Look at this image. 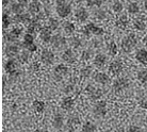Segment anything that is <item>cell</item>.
<instances>
[{
    "instance_id": "obj_42",
    "label": "cell",
    "mask_w": 147,
    "mask_h": 132,
    "mask_svg": "<svg viewBox=\"0 0 147 132\" xmlns=\"http://www.w3.org/2000/svg\"><path fill=\"white\" fill-rule=\"evenodd\" d=\"M82 132H97V127L91 121H86L82 126Z\"/></svg>"
},
{
    "instance_id": "obj_6",
    "label": "cell",
    "mask_w": 147,
    "mask_h": 132,
    "mask_svg": "<svg viewBox=\"0 0 147 132\" xmlns=\"http://www.w3.org/2000/svg\"><path fill=\"white\" fill-rule=\"evenodd\" d=\"M4 70L11 77L18 75V63L15 60V58L7 59V62L4 63Z\"/></svg>"
},
{
    "instance_id": "obj_30",
    "label": "cell",
    "mask_w": 147,
    "mask_h": 132,
    "mask_svg": "<svg viewBox=\"0 0 147 132\" xmlns=\"http://www.w3.org/2000/svg\"><path fill=\"white\" fill-rule=\"evenodd\" d=\"M32 109L37 114L43 113L45 110V102L42 100H34L33 103H32Z\"/></svg>"
},
{
    "instance_id": "obj_29",
    "label": "cell",
    "mask_w": 147,
    "mask_h": 132,
    "mask_svg": "<svg viewBox=\"0 0 147 132\" xmlns=\"http://www.w3.org/2000/svg\"><path fill=\"white\" fill-rule=\"evenodd\" d=\"M140 11H141V7L136 1H131V2H129L128 5H127V12H128V14H130V15L139 14Z\"/></svg>"
},
{
    "instance_id": "obj_45",
    "label": "cell",
    "mask_w": 147,
    "mask_h": 132,
    "mask_svg": "<svg viewBox=\"0 0 147 132\" xmlns=\"http://www.w3.org/2000/svg\"><path fill=\"white\" fill-rule=\"evenodd\" d=\"M129 132H144V129L141 128L140 126H136V125H131L129 126Z\"/></svg>"
},
{
    "instance_id": "obj_55",
    "label": "cell",
    "mask_w": 147,
    "mask_h": 132,
    "mask_svg": "<svg viewBox=\"0 0 147 132\" xmlns=\"http://www.w3.org/2000/svg\"><path fill=\"white\" fill-rule=\"evenodd\" d=\"M44 1H48V2H49V1H50V0H44Z\"/></svg>"
},
{
    "instance_id": "obj_27",
    "label": "cell",
    "mask_w": 147,
    "mask_h": 132,
    "mask_svg": "<svg viewBox=\"0 0 147 132\" xmlns=\"http://www.w3.org/2000/svg\"><path fill=\"white\" fill-rule=\"evenodd\" d=\"M11 14L12 13L10 12V10H4L3 11V14H2V27H3V29H7L13 22Z\"/></svg>"
},
{
    "instance_id": "obj_10",
    "label": "cell",
    "mask_w": 147,
    "mask_h": 132,
    "mask_svg": "<svg viewBox=\"0 0 147 132\" xmlns=\"http://www.w3.org/2000/svg\"><path fill=\"white\" fill-rule=\"evenodd\" d=\"M55 58L53 51L48 48H44L40 52V62L44 65H52L55 62Z\"/></svg>"
},
{
    "instance_id": "obj_38",
    "label": "cell",
    "mask_w": 147,
    "mask_h": 132,
    "mask_svg": "<svg viewBox=\"0 0 147 132\" xmlns=\"http://www.w3.org/2000/svg\"><path fill=\"white\" fill-rule=\"evenodd\" d=\"M93 73V68L91 67V66H84V67H82L80 70V76L82 79H86V78L91 77V75H92Z\"/></svg>"
},
{
    "instance_id": "obj_34",
    "label": "cell",
    "mask_w": 147,
    "mask_h": 132,
    "mask_svg": "<svg viewBox=\"0 0 147 132\" xmlns=\"http://www.w3.org/2000/svg\"><path fill=\"white\" fill-rule=\"evenodd\" d=\"M94 17H95L97 20H105V19L108 17V13L106 10H103V9H101V7H99V9H97L95 12H94Z\"/></svg>"
},
{
    "instance_id": "obj_5",
    "label": "cell",
    "mask_w": 147,
    "mask_h": 132,
    "mask_svg": "<svg viewBox=\"0 0 147 132\" xmlns=\"http://www.w3.org/2000/svg\"><path fill=\"white\" fill-rule=\"evenodd\" d=\"M108 113V104L105 100H98L93 106V114L96 117L103 118Z\"/></svg>"
},
{
    "instance_id": "obj_8",
    "label": "cell",
    "mask_w": 147,
    "mask_h": 132,
    "mask_svg": "<svg viewBox=\"0 0 147 132\" xmlns=\"http://www.w3.org/2000/svg\"><path fill=\"white\" fill-rule=\"evenodd\" d=\"M20 47H22V45L19 46L17 43H10L4 48V53L9 59L17 58L20 53Z\"/></svg>"
},
{
    "instance_id": "obj_40",
    "label": "cell",
    "mask_w": 147,
    "mask_h": 132,
    "mask_svg": "<svg viewBox=\"0 0 147 132\" xmlns=\"http://www.w3.org/2000/svg\"><path fill=\"white\" fill-rule=\"evenodd\" d=\"M22 48L25 49V50H28L29 52H34L36 51L37 46L35 43H27V42H22Z\"/></svg>"
},
{
    "instance_id": "obj_53",
    "label": "cell",
    "mask_w": 147,
    "mask_h": 132,
    "mask_svg": "<svg viewBox=\"0 0 147 132\" xmlns=\"http://www.w3.org/2000/svg\"><path fill=\"white\" fill-rule=\"evenodd\" d=\"M34 132H49V131H47V130H40L38 129V130H35Z\"/></svg>"
},
{
    "instance_id": "obj_19",
    "label": "cell",
    "mask_w": 147,
    "mask_h": 132,
    "mask_svg": "<svg viewBox=\"0 0 147 132\" xmlns=\"http://www.w3.org/2000/svg\"><path fill=\"white\" fill-rule=\"evenodd\" d=\"M32 15L30 13H22V14L19 15H14L13 17V22H16V24H26L27 26L29 25L31 20H32Z\"/></svg>"
},
{
    "instance_id": "obj_35",
    "label": "cell",
    "mask_w": 147,
    "mask_h": 132,
    "mask_svg": "<svg viewBox=\"0 0 147 132\" xmlns=\"http://www.w3.org/2000/svg\"><path fill=\"white\" fill-rule=\"evenodd\" d=\"M136 78H138V80L140 81L141 83H143V84H146L147 83V68H142L138 71L136 73Z\"/></svg>"
},
{
    "instance_id": "obj_3",
    "label": "cell",
    "mask_w": 147,
    "mask_h": 132,
    "mask_svg": "<svg viewBox=\"0 0 147 132\" xmlns=\"http://www.w3.org/2000/svg\"><path fill=\"white\" fill-rule=\"evenodd\" d=\"M55 12L59 17L66 18L71 14L73 7L67 0H55Z\"/></svg>"
},
{
    "instance_id": "obj_9",
    "label": "cell",
    "mask_w": 147,
    "mask_h": 132,
    "mask_svg": "<svg viewBox=\"0 0 147 132\" xmlns=\"http://www.w3.org/2000/svg\"><path fill=\"white\" fill-rule=\"evenodd\" d=\"M68 67L65 64H59L53 68V78L55 81H62L68 75Z\"/></svg>"
},
{
    "instance_id": "obj_49",
    "label": "cell",
    "mask_w": 147,
    "mask_h": 132,
    "mask_svg": "<svg viewBox=\"0 0 147 132\" xmlns=\"http://www.w3.org/2000/svg\"><path fill=\"white\" fill-rule=\"evenodd\" d=\"M9 3H10V0H2V5H3L4 7H7Z\"/></svg>"
},
{
    "instance_id": "obj_23",
    "label": "cell",
    "mask_w": 147,
    "mask_h": 132,
    "mask_svg": "<svg viewBox=\"0 0 147 132\" xmlns=\"http://www.w3.org/2000/svg\"><path fill=\"white\" fill-rule=\"evenodd\" d=\"M40 12V0H32L29 4H28V13L35 16L38 15Z\"/></svg>"
},
{
    "instance_id": "obj_28",
    "label": "cell",
    "mask_w": 147,
    "mask_h": 132,
    "mask_svg": "<svg viewBox=\"0 0 147 132\" xmlns=\"http://www.w3.org/2000/svg\"><path fill=\"white\" fill-rule=\"evenodd\" d=\"M62 28H63L64 33H65L66 35H73L74 33H75V31H76V26H75V24L69 22V20H66V22H63Z\"/></svg>"
},
{
    "instance_id": "obj_14",
    "label": "cell",
    "mask_w": 147,
    "mask_h": 132,
    "mask_svg": "<svg viewBox=\"0 0 147 132\" xmlns=\"http://www.w3.org/2000/svg\"><path fill=\"white\" fill-rule=\"evenodd\" d=\"M124 69V64L121 60H113L109 64V73L113 76H118Z\"/></svg>"
},
{
    "instance_id": "obj_13",
    "label": "cell",
    "mask_w": 147,
    "mask_h": 132,
    "mask_svg": "<svg viewBox=\"0 0 147 132\" xmlns=\"http://www.w3.org/2000/svg\"><path fill=\"white\" fill-rule=\"evenodd\" d=\"M67 40L63 36L62 34H55L53 35L50 42V45L55 49H63V48L66 46Z\"/></svg>"
},
{
    "instance_id": "obj_41",
    "label": "cell",
    "mask_w": 147,
    "mask_h": 132,
    "mask_svg": "<svg viewBox=\"0 0 147 132\" xmlns=\"http://www.w3.org/2000/svg\"><path fill=\"white\" fill-rule=\"evenodd\" d=\"M30 53H31V52H29L28 50H25V49H24V50L19 53V55L17 57V59H18V61L20 63H24V64H25V63H27L28 61H29Z\"/></svg>"
},
{
    "instance_id": "obj_11",
    "label": "cell",
    "mask_w": 147,
    "mask_h": 132,
    "mask_svg": "<svg viewBox=\"0 0 147 132\" xmlns=\"http://www.w3.org/2000/svg\"><path fill=\"white\" fill-rule=\"evenodd\" d=\"M85 92H86L88 97L92 99V100H99L103 95L102 90H100V88H95L94 85H91V84H88V86H86Z\"/></svg>"
},
{
    "instance_id": "obj_4",
    "label": "cell",
    "mask_w": 147,
    "mask_h": 132,
    "mask_svg": "<svg viewBox=\"0 0 147 132\" xmlns=\"http://www.w3.org/2000/svg\"><path fill=\"white\" fill-rule=\"evenodd\" d=\"M22 27H13L10 31H4L3 37L4 40L7 42V44L10 43H17V40H19V37L22 36Z\"/></svg>"
},
{
    "instance_id": "obj_16",
    "label": "cell",
    "mask_w": 147,
    "mask_h": 132,
    "mask_svg": "<svg viewBox=\"0 0 147 132\" xmlns=\"http://www.w3.org/2000/svg\"><path fill=\"white\" fill-rule=\"evenodd\" d=\"M52 31L47 26L42 27V29L40 30V40L45 43V44H50L52 38Z\"/></svg>"
},
{
    "instance_id": "obj_7",
    "label": "cell",
    "mask_w": 147,
    "mask_h": 132,
    "mask_svg": "<svg viewBox=\"0 0 147 132\" xmlns=\"http://www.w3.org/2000/svg\"><path fill=\"white\" fill-rule=\"evenodd\" d=\"M130 85V82L127 78L124 77H119L117 79H115L112 84V88L115 93H121L123 91H125L129 88Z\"/></svg>"
},
{
    "instance_id": "obj_54",
    "label": "cell",
    "mask_w": 147,
    "mask_h": 132,
    "mask_svg": "<svg viewBox=\"0 0 147 132\" xmlns=\"http://www.w3.org/2000/svg\"><path fill=\"white\" fill-rule=\"evenodd\" d=\"M145 123H146V124H147V115H146V116H145Z\"/></svg>"
},
{
    "instance_id": "obj_25",
    "label": "cell",
    "mask_w": 147,
    "mask_h": 132,
    "mask_svg": "<svg viewBox=\"0 0 147 132\" xmlns=\"http://www.w3.org/2000/svg\"><path fill=\"white\" fill-rule=\"evenodd\" d=\"M129 25V18L127 15H124L121 14L118 16V18L116 19V22H115V26L117 27L118 29L121 30H125Z\"/></svg>"
},
{
    "instance_id": "obj_15",
    "label": "cell",
    "mask_w": 147,
    "mask_h": 132,
    "mask_svg": "<svg viewBox=\"0 0 147 132\" xmlns=\"http://www.w3.org/2000/svg\"><path fill=\"white\" fill-rule=\"evenodd\" d=\"M108 63V57L103 53H97L94 55V59H93V65L95 66L96 68H103L105 66L107 65Z\"/></svg>"
},
{
    "instance_id": "obj_26",
    "label": "cell",
    "mask_w": 147,
    "mask_h": 132,
    "mask_svg": "<svg viewBox=\"0 0 147 132\" xmlns=\"http://www.w3.org/2000/svg\"><path fill=\"white\" fill-rule=\"evenodd\" d=\"M52 126L53 128L57 129V130H60V129L63 128L64 126V117L61 113H57L52 118Z\"/></svg>"
},
{
    "instance_id": "obj_44",
    "label": "cell",
    "mask_w": 147,
    "mask_h": 132,
    "mask_svg": "<svg viewBox=\"0 0 147 132\" xmlns=\"http://www.w3.org/2000/svg\"><path fill=\"white\" fill-rule=\"evenodd\" d=\"M34 38H35V36L34 35H32V34H30V33H25L24 34V37H22V42H27V43H33L34 42Z\"/></svg>"
},
{
    "instance_id": "obj_2",
    "label": "cell",
    "mask_w": 147,
    "mask_h": 132,
    "mask_svg": "<svg viewBox=\"0 0 147 132\" xmlns=\"http://www.w3.org/2000/svg\"><path fill=\"white\" fill-rule=\"evenodd\" d=\"M136 45H138V37L133 32L129 33L125 37H123V40L121 42V50L125 53L131 52L136 47Z\"/></svg>"
},
{
    "instance_id": "obj_1",
    "label": "cell",
    "mask_w": 147,
    "mask_h": 132,
    "mask_svg": "<svg viewBox=\"0 0 147 132\" xmlns=\"http://www.w3.org/2000/svg\"><path fill=\"white\" fill-rule=\"evenodd\" d=\"M81 32L85 37H91L92 35L101 36L105 34V30L102 27H100L99 25H97L95 22H88L83 26V28L81 29Z\"/></svg>"
},
{
    "instance_id": "obj_43",
    "label": "cell",
    "mask_w": 147,
    "mask_h": 132,
    "mask_svg": "<svg viewBox=\"0 0 147 132\" xmlns=\"http://www.w3.org/2000/svg\"><path fill=\"white\" fill-rule=\"evenodd\" d=\"M103 4V0H86V7L93 9H99Z\"/></svg>"
},
{
    "instance_id": "obj_24",
    "label": "cell",
    "mask_w": 147,
    "mask_h": 132,
    "mask_svg": "<svg viewBox=\"0 0 147 132\" xmlns=\"http://www.w3.org/2000/svg\"><path fill=\"white\" fill-rule=\"evenodd\" d=\"M80 124V119L78 116H74V115H70L68 119L66 121V127L68 132H76L75 129H76V126Z\"/></svg>"
},
{
    "instance_id": "obj_17",
    "label": "cell",
    "mask_w": 147,
    "mask_h": 132,
    "mask_svg": "<svg viewBox=\"0 0 147 132\" xmlns=\"http://www.w3.org/2000/svg\"><path fill=\"white\" fill-rule=\"evenodd\" d=\"M93 80L100 85H106L108 83H110L109 75H107L106 73H101V71H97V73H94L93 75Z\"/></svg>"
},
{
    "instance_id": "obj_33",
    "label": "cell",
    "mask_w": 147,
    "mask_h": 132,
    "mask_svg": "<svg viewBox=\"0 0 147 132\" xmlns=\"http://www.w3.org/2000/svg\"><path fill=\"white\" fill-rule=\"evenodd\" d=\"M68 44L74 49H78V48H80L82 46V40L79 36H71L68 40Z\"/></svg>"
},
{
    "instance_id": "obj_20",
    "label": "cell",
    "mask_w": 147,
    "mask_h": 132,
    "mask_svg": "<svg viewBox=\"0 0 147 132\" xmlns=\"http://www.w3.org/2000/svg\"><path fill=\"white\" fill-rule=\"evenodd\" d=\"M60 106H61V109L65 111H71L75 106V100L73 97L66 96V97L62 98L61 102H60Z\"/></svg>"
},
{
    "instance_id": "obj_51",
    "label": "cell",
    "mask_w": 147,
    "mask_h": 132,
    "mask_svg": "<svg viewBox=\"0 0 147 132\" xmlns=\"http://www.w3.org/2000/svg\"><path fill=\"white\" fill-rule=\"evenodd\" d=\"M74 1H75V2H76V3L80 4V3H83V2H84L85 0H74Z\"/></svg>"
},
{
    "instance_id": "obj_18",
    "label": "cell",
    "mask_w": 147,
    "mask_h": 132,
    "mask_svg": "<svg viewBox=\"0 0 147 132\" xmlns=\"http://www.w3.org/2000/svg\"><path fill=\"white\" fill-rule=\"evenodd\" d=\"M61 59H62L63 62L68 63V64H73V63L76 62V55H75V52L73 51L71 48H67V49H65L62 52Z\"/></svg>"
},
{
    "instance_id": "obj_31",
    "label": "cell",
    "mask_w": 147,
    "mask_h": 132,
    "mask_svg": "<svg viewBox=\"0 0 147 132\" xmlns=\"http://www.w3.org/2000/svg\"><path fill=\"white\" fill-rule=\"evenodd\" d=\"M107 51L108 53L110 55H116L118 52V48H117V45H116V43L114 42L113 40H111L109 43L107 44Z\"/></svg>"
},
{
    "instance_id": "obj_39",
    "label": "cell",
    "mask_w": 147,
    "mask_h": 132,
    "mask_svg": "<svg viewBox=\"0 0 147 132\" xmlns=\"http://www.w3.org/2000/svg\"><path fill=\"white\" fill-rule=\"evenodd\" d=\"M133 28L136 30V31H144L146 29V24L143 19H136L133 22Z\"/></svg>"
},
{
    "instance_id": "obj_46",
    "label": "cell",
    "mask_w": 147,
    "mask_h": 132,
    "mask_svg": "<svg viewBox=\"0 0 147 132\" xmlns=\"http://www.w3.org/2000/svg\"><path fill=\"white\" fill-rule=\"evenodd\" d=\"M74 90H75V86H74V84L69 83V84H67L65 88H63V93H65V94H70V93L74 92Z\"/></svg>"
},
{
    "instance_id": "obj_50",
    "label": "cell",
    "mask_w": 147,
    "mask_h": 132,
    "mask_svg": "<svg viewBox=\"0 0 147 132\" xmlns=\"http://www.w3.org/2000/svg\"><path fill=\"white\" fill-rule=\"evenodd\" d=\"M143 44L145 45V46H147V33L145 34V36L143 37Z\"/></svg>"
},
{
    "instance_id": "obj_21",
    "label": "cell",
    "mask_w": 147,
    "mask_h": 132,
    "mask_svg": "<svg viewBox=\"0 0 147 132\" xmlns=\"http://www.w3.org/2000/svg\"><path fill=\"white\" fill-rule=\"evenodd\" d=\"M25 4H22L20 1H16V2H12L10 4V12L12 15H19L25 13Z\"/></svg>"
},
{
    "instance_id": "obj_48",
    "label": "cell",
    "mask_w": 147,
    "mask_h": 132,
    "mask_svg": "<svg viewBox=\"0 0 147 132\" xmlns=\"http://www.w3.org/2000/svg\"><path fill=\"white\" fill-rule=\"evenodd\" d=\"M38 63H36V62H34L33 64H32V68H33L34 70H38L40 69V67H38Z\"/></svg>"
},
{
    "instance_id": "obj_47",
    "label": "cell",
    "mask_w": 147,
    "mask_h": 132,
    "mask_svg": "<svg viewBox=\"0 0 147 132\" xmlns=\"http://www.w3.org/2000/svg\"><path fill=\"white\" fill-rule=\"evenodd\" d=\"M140 106L142 108V109L147 110V96L143 97V98L140 100Z\"/></svg>"
},
{
    "instance_id": "obj_52",
    "label": "cell",
    "mask_w": 147,
    "mask_h": 132,
    "mask_svg": "<svg viewBox=\"0 0 147 132\" xmlns=\"http://www.w3.org/2000/svg\"><path fill=\"white\" fill-rule=\"evenodd\" d=\"M144 7H145V10L147 11V0H144Z\"/></svg>"
},
{
    "instance_id": "obj_32",
    "label": "cell",
    "mask_w": 147,
    "mask_h": 132,
    "mask_svg": "<svg viewBox=\"0 0 147 132\" xmlns=\"http://www.w3.org/2000/svg\"><path fill=\"white\" fill-rule=\"evenodd\" d=\"M111 9L115 14H121L124 10V4L121 0H114L113 3L111 4Z\"/></svg>"
},
{
    "instance_id": "obj_36",
    "label": "cell",
    "mask_w": 147,
    "mask_h": 132,
    "mask_svg": "<svg viewBox=\"0 0 147 132\" xmlns=\"http://www.w3.org/2000/svg\"><path fill=\"white\" fill-rule=\"evenodd\" d=\"M80 59H81V61H84V62L90 61L91 59H94V57H93V50H91L90 48L84 49L83 51L81 52Z\"/></svg>"
},
{
    "instance_id": "obj_37",
    "label": "cell",
    "mask_w": 147,
    "mask_h": 132,
    "mask_svg": "<svg viewBox=\"0 0 147 132\" xmlns=\"http://www.w3.org/2000/svg\"><path fill=\"white\" fill-rule=\"evenodd\" d=\"M46 26L49 28V29L51 30V31H55V30L59 28L60 26V22L59 20L57 18H53V17H50V18H48L47 20V25Z\"/></svg>"
},
{
    "instance_id": "obj_22",
    "label": "cell",
    "mask_w": 147,
    "mask_h": 132,
    "mask_svg": "<svg viewBox=\"0 0 147 132\" xmlns=\"http://www.w3.org/2000/svg\"><path fill=\"white\" fill-rule=\"evenodd\" d=\"M134 58L142 65H147V50L145 48H140L136 51Z\"/></svg>"
},
{
    "instance_id": "obj_12",
    "label": "cell",
    "mask_w": 147,
    "mask_h": 132,
    "mask_svg": "<svg viewBox=\"0 0 147 132\" xmlns=\"http://www.w3.org/2000/svg\"><path fill=\"white\" fill-rule=\"evenodd\" d=\"M88 17H90V13L88 11L83 7H79L76 9L75 11V18L78 22L80 24H84V22H88Z\"/></svg>"
}]
</instances>
